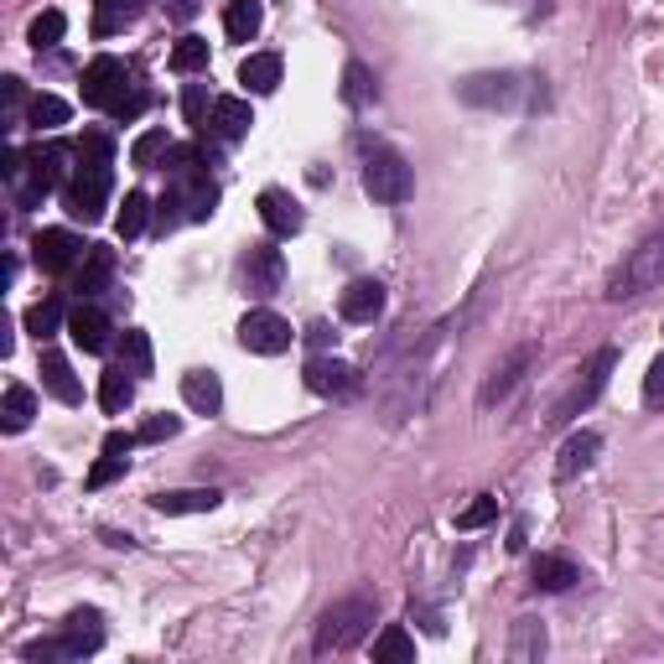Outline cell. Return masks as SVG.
Segmentation results:
<instances>
[{
  "mask_svg": "<svg viewBox=\"0 0 664 664\" xmlns=\"http://www.w3.org/2000/svg\"><path fill=\"white\" fill-rule=\"evenodd\" d=\"M115 145L104 130H89L84 141H78V171H73V182L63 188V203H68L73 218H84V224H99L104 218V197H110V182H115Z\"/></svg>",
  "mask_w": 664,
  "mask_h": 664,
  "instance_id": "6da1fadb",
  "label": "cell"
},
{
  "mask_svg": "<svg viewBox=\"0 0 664 664\" xmlns=\"http://www.w3.org/2000/svg\"><path fill=\"white\" fill-rule=\"evenodd\" d=\"M374 613H380V602L363 592L332 602L328 613L317 617V654H343V649H354V643L374 628Z\"/></svg>",
  "mask_w": 664,
  "mask_h": 664,
  "instance_id": "7a4b0ae2",
  "label": "cell"
},
{
  "mask_svg": "<svg viewBox=\"0 0 664 664\" xmlns=\"http://www.w3.org/2000/svg\"><path fill=\"white\" fill-rule=\"evenodd\" d=\"M99 643H104V617H99L94 608H78V613H68V623H63V634H58V639L26 643L22 654L31 664H63V660H84V654H94Z\"/></svg>",
  "mask_w": 664,
  "mask_h": 664,
  "instance_id": "3957f363",
  "label": "cell"
},
{
  "mask_svg": "<svg viewBox=\"0 0 664 664\" xmlns=\"http://www.w3.org/2000/svg\"><path fill=\"white\" fill-rule=\"evenodd\" d=\"M664 281V229L649 234L639 250H628V260L608 276V302H628V296H643Z\"/></svg>",
  "mask_w": 664,
  "mask_h": 664,
  "instance_id": "277c9868",
  "label": "cell"
},
{
  "mask_svg": "<svg viewBox=\"0 0 664 664\" xmlns=\"http://www.w3.org/2000/svg\"><path fill=\"white\" fill-rule=\"evenodd\" d=\"M363 192L374 197V203H410L416 197V171L405 156L395 151H374L369 162H363Z\"/></svg>",
  "mask_w": 664,
  "mask_h": 664,
  "instance_id": "5b68a950",
  "label": "cell"
},
{
  "mask_svg": "<svg viewBox=\"0 0 664 664\" xmlns=\"http://www.w3.org/2000/svg\"><path fill=\"white\" fill-rule=\"evenodd\" d=\"M78 145L68 141H37L31 151H26V182H31V192H42L48 197L52 188H68L73 171H78Z\"/></svg>",
  "mask_w": 664,
  "mask_h": 664,
  "instance_id": "8992f818",
  "label": "cell"
},
{
  "mask_svg": "<svg viewBox=\"0 0 664 664\" xmlns=\"http://www.w3.org/2000/svg\"><path fill=\"white\" fill-rule=\"evenodd\" d=\"M613 363H617V348H597L592 363L582 369V380L571 384V395L556 405V416H550V421H576V416H582V410H587V405L608 390V380H613Z\"/></svg>",
  "mask_w": 664,
  "mask_h": 664,
  "instance_id": "52a82bcc",
  "label": "cell"
},
{
  "mask_svg": "<svg viewBox=\"0 0 664 664\" xmlns=\"http://www.w3.org/2000/svg\"><path fill=\"white\" fill-rule=\"evenodd\" d=\"M302 380H307V390L311 395H322V400H348L358 384H363V374H358L354 363H343V358L317 354V358H307Z\"/></svg>",
  "mask_w": 664,
  "mask_h": 664,
  "instance_id": "ba28073f",
  "label": "cell"
},
{
  "mask_svg": "<svg viewBox=\"0 0 664 664\" xmlns=\"http://www.w3.org/2000/svg\"><path fill=\"white\" fill-rule=\"evenodd\" d=\"M535 354H540V348H535V343H524V348H514L503 363H494V369H488V380H483V390H477V405H483V410H494V405L509 400V395L524 384V374H529Z\"/></svg>",
  "mask_w": 664,
  "mask_h": 664,
  "instance_id": "9c48e42d",
  "label": "cell"
},
{
  "mask_svg": "<svg viewBox=\"0 0 664 664\" xmlns=\"http://www.w3.org/2000/svg\"><path fill=\"white\" fill-rule=\"evenodd\" d=\"M84 255H89V244L78 234H68V229H42V234L31 239V260H37V270H48V276H68Z\"/></svg>",
  "mask_w": 664,
  "mask_h": 664,
  "instance_id": "30bf717a",
  "label": "cell"
},
{
  "mask_svg": "<svg viewBox=\"0 0 664 664\" xmlns=\"http://www.w3.org/2000/svg\"><path fill=\"white\" fill-rule=\"evenodd\" d=\"M291 322L285 317H276V311H250L244 322H239V343L250 348V354H265V358H276V354H285L291 348Z\"/></svg>",
  "mask_w": 664,
  "mask_h": 664,
  "instance_id": "8fae6325",
  "label": "cell"
},
{
  "mask_svg": "<svg viewBox=\"0 0 664 664\" xmlns=\"http://www.w3.org/2000/svg\"><path fill=\"white\" fill-rule=\"evenodd\" d=\"M125 84H130V73L119 58H94L89 68H84V104H94V110H115V99L125 94Z\"/></svg>",
  "mask_w": 664,
  "mask_h": 664,
  "instance_id": "7c38bea8",
  "label": "cell"
},
{
  "mask_svg": "<svg viewBox=\"0 0 664 664\" xmlns=\"http://www.w3.org/2000/svg\"><path fill=\"white\" fill-rule=\"evenodd\" d=\"M514 94H520V78H514V73H473V78L457 84V99H462V104H483V110L514 104Z\"/></svg>",
  "mask_w": 664,
  "mask_h": 664,
  "instance_id": "4fadbf2b",
  "label": "cell"
},
{
  "mask_svg": "<svg viewBox=\"0 0 664 664\" xmlns=\"http://www.w3.org/2000/svg\"><path fill=\"white\" fill-rule=\"evenodd\" d=\"M244 281H250V296H276L285 281V260L276 244H255L250 260H244Z\"/></svg>",
  "mask_w": 664,
  "mask_h": 664,
  "instance_id": "5bb4252c",
  "label": "cell"
},
{
  "mask_svg": "<svg viewBox=\"0 0 664 664\" xmlns=\"http://www.w3.org/2000/svg\"><path fill=\"white\" fill-rule=\"evenodd\" d=\"M68 337L84 354H104V348H110V317L99 307H84V302H78V307L68 311Z\"/></svg>",
  "mask_w": 664,
  "mask_h": 664,
  "instance_id": "9a60e30c",
  "label": "cell"
},
{
  "mask_svg": "<svg viewBox=\"0 0 664 664\" xmlns=\"http://www.w3.org/2000/svg\"><path fill=\"white\" fill-rule=\"evenodd\" d=\"M597 451H602V436H597V431H571L561 457H556V477H561V483L582 477L597 462Z\"/></svg>",
  "mask_w": 664,
  "mask_h": 664,
  "instance_id": "2e32d148",
  "label": "cell"
},
{
  "mask_svg": "<svg viewBox=\"0 0 664 664\" xmlns=\"http://www.w3.org/2000/svg\"><path fill=\"white\" fill-rule=\"evenodd\" d=\"M218 503H224L218 488H166V494L151 498L156 514H214Z\"/></svg>",
  "mask_w": 664,
  "mask_h": 664,
  "instance_id": "e0dca14e",
  "label": "cell"
},
{
  "mask_svg": "<svg viewBox=\"0 0 664 664\" xmlns=\"http://www.w3.org/2000/svg\"><path fill=\"white\" fill-rule=\"evenodd\" d=\"M260 218H265V229H270V234H281V239L302 234V208H296V197L281 192V188L260 192Z\"/></svg>",
  "mask_w": 664,
  "mask_h": 664,
  "instance_id": "ac0fdd59",
  "label": "cell"
},
{
  "mask_svg": "<svg viewBox=\"0 0 664 664\" xmlns=\"http://www.w3.org/2000/svg\"><path fill=\"white\" fill-rule=\"evenodd\" d=\"M337 311L343 322H374L384 311V285L380 281H354L343 296H337Z\"/></svg>",
  "mask_w": 664,
  "mask_h": 664,
  "instance_id": "d6986e66",
  "label": "cell"
},
{
  "mask_svg": "<svg viewBox=\"0 0 664 664\" xmlns=\"http://www.w3.org/2000/svg\"><path fill=\"white\" fill-rule=\"evenodd\" d=\"M182 400H188L197 416H218V410H224V384H218L214 369H192V374H182Z\"/></svg>",
  "mask_w": 664,
  "mask_h": 664,
  "instance_id": "ffe728a7",
  "label": "cell"
},
{
  "mask_svg": "<svg viewBox=\"0 0 664 664\" xmlns=\"http://www.w3.org/2000/svg\"><path fill=\"white\" fill-rule=\"evenodd\" d=\"M42 384H48V395L52 400H63V405H78L84 400V384H78V374H73V363L63 354H42Z\"/></svg>",
  "mask_w": 664,
  "mask_h": 664,
  "instance_id": "44dd1931",
  "label": "cell"
},
{
  "mask_svg": "<svg viewBox=\"0 0 664 664\" xmlns=\"http://www.w3.org/2000/svg\"><path fill=\"white\" fill-rule=\"evenodd\" d=\"M110 276H115V250H104V244H89V255H84L78 276H73V291H78V296H99Z\"/></svg>",
  "mask_w": 664,
  "mask_h": 664,
  "instance_id": "7402d4cb",
  "label": "cell"
},
{
  "mask_svg": "<svg viewBox=\"0 0 664 664\" xmlns=\"http://www.w3.org/2000/svg\"><path fill=\"white\" fill-rule=\"evenodd\" d=\"M250 125H255V115H250V99L224 94L214 104V136H218V141H244V136H250Z\"/></svg>",
  "mask_w": 664,
  "mask_h": 664,
  "instance_id": "603a6c76",
  "label": "cell"
},
{
  "mask_svg": "<svg viewBox=\"0 0 664 664\" xmlns=\"http://www.w3.org/2000/svg\"><path fill=\"white\" fill-rule=\"evenodd\" d=\"M239 84H244L250 94H270V89H281V58H276V52H255V58H244V63H239Z\"/></svg>",
  "mask_w": 664,
  "mask_h": 664,
  "instance_id": "cb8c5ba5",
  "label": "cell"
},
{
  "mask_svg": "<svg viewBox=\"0 0 664 664\" xmlns=\"http://www.w3.org/2000/svg\"><path fill=\"white\" fill-rule=\"evenodd\" d=\"M529 576H535V592H571L582 582V571L571 566L566 556H540Z\"/></svg>",
  "mask_w": 664,
  "mask_h": 664,
  "instance_id": "d4e9b609",
  "label": "cell"
},
{
  "mask_svg": "<svg viewBox=\"0 0 664 664\" xmlns=\"http://www.w3.org/2000/svg\"><path fill=\"white\" fill-rule=\"evenodd\" d=\"M130 400H136V374H130L125 363H119V369H104V374H99V405H104L110 416H119Z\"/></svg>",
  "mask_w": 664,
  "mask_h": 664,
  "instance_id": "484cf974",
  "label": "cell"
},
{
  "mask_svg": "<svg viewBox=\"0 0 664 664\" xmlns=\"http://www.w3.org/2000/svg\"><path fill=\"white\" fill-rule=\"evenodd\" d=\"M31 416H37V395H31L26 384H11V390H5V400H0V426L16 436V431L31 426Z\"/></svg>",
  "mask_w": 664,
  "mask_h": 664,
  "instance_id": "4316f807",
  "label": "cell"
},
{
  "mask_svg": "<svg viewBox=\"0 0 664 664\" xmlns=\"http://www.w3.org/2000/svg\"><path fill=\"white\" fill-rule=\"evenodd\" d=\"M145 0H94V37H115L125 31V22L141 16Z\"/></svg>",
  "mask_w": 664,
  "mask_h": 664,
  "instance_id": "83f0119b",
  "label": "cell"
},
{
  "mask_svg": "<svg viewBox=\"0 0 664 664\" xmlns=\"http://www.w3.org/2000/svg\"><path fill=\"white\" fill-rule=\"evenodd\" d=\"M265 22V5L260 0H234L229 11H224V31H229V42H250Z\"/></svg>",
  "mask_w": 664,
  "mask_h": 664,
  "instance_id": "f1b7e54d",
  "label": "cell"
},
{
  "mask_svg": "<svg viewBox=\"0 0 664 664\" xmlns=\"http://www.w3.org/2000/svg\"><path fill=\"white\" fill-rule=\"evenodd\" d=\"M374 660H380V664H410V660H416V639L405 634L400 623H390L380 639H374Z\"/></svg>",
  "mask_w": 664,
  "mask_h": 664,
  "instance_id": "f546056e",
  "label": "cell"
},
{
  "mask_svg": "<svg viewBox=\"0 0 664 664\" xmlns=\"http://www.w3.org/2000/svg\"><path fill=\"white\" fill-rule=\"evenodd\" d=\"M119 358H125V369H130L136 380H145V374L156 369V358H151V337H145L141 328H130L125 337H119Z\"/></svg>",
  "mask_w": 664,
  "mask_h": 664,
  "instance_id": "4dcf8cb0",
  "label": "cell"
},
{
  "mask_svg": "<svg viewBox=\"0 0 664 664\" xmlns=\"http://www.w3.org/2000/svg\"><path fill=\"white\" fill-rule=\"evenodd\" d=\"M145 218H151V197H145V192H125V208H119V218H115V234L130 244V239L145 229Z\"/></svg>",
  "mask_w": 664,
  "mask_h": 664,
  "instance_id": "1f68e13d",
  "label": "cell"
},
{
  "mask_svg": "<svg viewBox=\"0 0 664 664\" xmlns=\"http://www.w3.org/2000/svg\"><path fill=\"white\" fill-rule=\"evenodd\" d=\"M63 31H68V16H63V11H42V16L31 22V31H26V42L37 52H48L63 42Z\"/></svg>",
  "mask_w": 664,
  "mask_h": 664,
  "instance_id": "d6a6232c",
  "label": "cell"
},
{
  "mask_svg": "<svg viewBox=\"0 0 664 664\" xmlns=\"http://www.w3.org/2000/svg\"><path fill=\"white\" fill-rule=\"evenodd\" d=\"M171 68H177V73H197V68H208V42H203L197 31H188V37H177V48H171Z\"/></svg>",
  "mask_w": 664,
  "mask_h": 664,
  "instance_id": "836d02e7",
  "label": "cell"
},
{
  "mask_svg": "<svg viewBox=\"0 0 664 664\" xmlns=\"http://www.w3.org/2000/svg\"><path fill=\"white\" fill-rule=\"evenodd\" d=\"M26 119H31L37 130H58V125L68 119V99H58V94H37L31 104H26Z\"/></svg>",
  "mask_w": 664,
  "mask_h": 664,
  "instance_id": "e575fe53",
  "label": "cell"
},
{
  "mask_svg": "<svg viewBox=\"0 0 664 664\" xmlns=\"http://www.w3.org/2000/svg\"><path fill=\"white\" fill-rule=\"evenodd\" d=\"M509 654H514V660H540V654H546V628H540V623H529V617H520V623H514V643H509Z\"/></svg>",
  "mask_w": 664,
  "mask_h": 664,
  "instance_id": "d590c367",
  "label": "cell"
},
{
  "mask_svg": "<svg viewBox=\"0 0 664 664\" xmlns=\"http://www.w3.org/2000/svg\"><path fill=\"white\" fill-rule=\"evenodd\" d=\"M182 197H188V218H192V224L214 218V208H218V188L208 182V177H197V182H188V188H182Z\"/></svg>",
  "mask_w": 664,
  "mask_h": 664,
  "instance_id": "8d00e7d4",
  "label": "cell"
},
{
  "mask_svg": "<svg viewBox=\"0 0 664 664\" xmlns=\"http://www.w3.org/2000/svg\"><path fill=\"white\" fill-rule=\"evenodd\" d=\"M58 322H63V302H58V296L37 302V307H26V332H31V337H52Z\"/></svg>",
  "mask_w": 664,
  "mask_h": 664,
  "instance_id": "74e56055",
  "label": "cell"
},
{
  "mask_svg": "<svg viewBox=\"0 0 664 664\" xmlns=\"http://www.w3.org/2000/svg\"><path fill=\"white\" fill-rule=\"evenodd\" d=\"M343 99H348L354 110L374 99V73L363 68V63H348V68H343Z\"/></svg>",
  "mask_w": 664,
  "mask_h": 664,
  "instance_id": "f35d334b",
  "label": "cell"
},
{
  "mask_svg": "<svg viewBox=\"0 0 664 664\" xmlns=\"http://www.w3.org/2000/svg\"><path fill=\"white\" fill-rule=\"evenodd\" d=\"M494 520H498V498L494 494H477L473 503L457 514V529H462V535H473V529H483V524H494Z\"/></svg>",
  "mask_w": 664,
  "mask_h": 664,
  "instance_id": "ab89813d",
  "label": "cell"
},
{
  "mask_svg": "<svg viewBox=\"0 0 664 664\" xmlns=\"http://www.w3.org/2000/svg\"><path fill=\"white\" fill-rule=\"evenodd\" d=\"M166 151H171V141H166V130H145L141 141L130 145V162L136 166H156L166 156Z\"/></svg>",
  "mask_w": 664,
  "mask_h": 664,
  "instance_id": "60d3db41",
  "label": "cell"
},
{
  "mask_svg": "<svg viewBox=\"0 0 664 664\" xmlns=\"http://www.w3.org/2000/svg\"><path fill=\"white\" fill-rule=\"evenodd\" d=\"M182 218H188V197H182V188H171L162 203H156V229H162V234H171Z\"/></svg>",
  "mask_w": 664,
  "mask_h": 664,
  "instance_id": "b9f144b4",
  "label": "cell"
},
{
  "mask_svg": "<svg viewBox=\"0 0 664 664\" xmlns=\"http://www.w3.org/2000/svg\"><path fill=\"white\" fill-rule=\"evenodd\" d=\"M125 468H130V457H110V451H104L94 468H89V488H110V483H115Z\"/></svg>",
  "mask_w": 664,
  "mask_h": 664,
  "instance_id": "7bdbcfd3",
  "label": "cell"
},
{
  "mask_svg": "<svg viewBox=\"0 0 664 664\" xmlns=\"http://www.w3.org/2000/svg\"><path fill=\"white\" fill-rule=\"evenodd\" d=\"M177 431H182V421H177V416H151V421H141V431H136V436H141V442H171V436H177Z\"/></svg>",
  "mask_w": 664,
  "mask_h": 664,
  "instance_id": "ee69618b",
  "label": "cell"
},
{
  "mask_svg": "<svg viewBox=\"0 0 664 664\" xmlns=\"http://www.w3.org/2000/svg\"><path fill=\"white\" fill-rule=\"evenodd\" d=\"M22 104H31V99H26V84L22 78H5V130L22 125Z\"/></svg>",
  "mask_w": 664,
  "mask_h": 664,
  "instance_id": "f6af8a7d",
  "label": "cell"
},
{
  "mask_svg": "<svg viewBox=\"0 0 664 664\" xmlns=\"http://www.w3.org/2000/svg\"><path fill=\"white\" fill-rule=\"evenodd\" d=\"M145 104H151V94H145V89H125V94L115 99V110H110V115H115L119 125H125V119H136V115H141Z\"/></svg>",
  "mask_w": 664,
  "mask_h": 664,
  "instance_id": "bcb514c9",
  "label": "cell"
},
{
  "mask_svg": "<svg viewBox=\"0 0 664 664\" xmlns=\"http://www.w3.org/2000/svg\"><path fill=\"white\" fill-rule=\"evenodd\" d=\"M643 405H664V354L649 363V380H643Z\"/></svg>",
  "mask_w": 664,
  "mask_h": 664,
  "instance_id": "7dc6e473",
  "label": "cell"
},
{
  "mask_svg": "<svg viewBox=\"0 0 664 664\" xmlns=\"http://www.w3.org/2000/svg\"><path fill=\"white\" fill-rule=\"evenodd\" d=\"M203 110H208L203 84H188V94H182V115H188V125H203Z\"/></svg>",
  "mask_w": 664,
  "mask_h": 664,
  "instance_id": "c3c4849f",
  "label": "cell"
},
{
  "mask_svg": "<svg viewBox=\"0 0 664 664\" xmlns=\"http://www.w3.org/2000/svg\"><path fill=\"white\" fill-rule=\"evenodd\" d=\"M136 442H141V436H130V431H110V436H104V451H110V457H125Z\"/></svg>",
  "mask_w": 664,
  "mask_h": 664,
  "instance_id": "681fc988",
  "label": "cell"
},
{
  "mask_svg": "<svg viewBox=\"0 0 664 664\" xmlns=\"http://www.w3.org/2000/svg\"><path fill=\"white\" fill-rule=\"evenodd\" d=\"M307 343L317 348V354H322V348L332 343V328H328V322H311V328H307Z\"/></svg>",
  "mask_w": 664,
  "mask_h": 664,
  "instance_id": "f907efd6",
  "label": "cell"
}]
</instances>
